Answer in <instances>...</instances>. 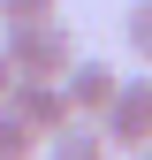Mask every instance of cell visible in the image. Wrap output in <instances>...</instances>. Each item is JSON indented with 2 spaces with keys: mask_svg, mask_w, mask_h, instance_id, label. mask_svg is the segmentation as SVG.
I'll list each match as a JSON object with an SVG mask.
<instances>
[{
  "mask_svg": "<svg viewBox=\"0 0 152 160\" xmlns=\"http://www.w3.org/2000/svg\"><path fill=\"white\" fill-rule=\"evenodd\" d=\"M137 160H152V152H137Z\"/></svg>",
  "mask_w": 152,
  "mask_h": 160,
  "instance_id": "30bf717a",
  "label": "cell"
},
{
  "mask_svg": "<svg viewBox=\"0 0 152 160\" xmlns=\"http://www.w3.org/2000/svg\"><path fill=\"white\" fill-rule=\"evenodd\" d=\"M46 15H61V0H0V23H46Z\"/></svg>",
  "mask_w": 152,
  "mask_h": 160,
  "instance_id": "52a82bcc",
  "label": "cell"
},
{
  "mask_svg": "<svg viewBox=\"0 0 152 160\" xmlns=\"http://www.w3.org/2000/svg\"><path fill=\"white\" fill-rule=\"evenodd\" d=\"M8 84H15V69H8V53H0V99H8Z\"/></svg>",
  "mask_w": 152,
  "mask_h": 160,
  "instance_id": "ba28073f",
  "label": "cell"
},
{
  "mask_svg": "<svg viewBox=\"0 0 152 160\" xmlns=\"http://www.w3.org/2000/svg\"><path fill=\"white\" fill-rule=\"evenodd\" d=\"M38 152H46V160H114V145L99 137L91 114H69L61 130H46V137H38Z\"/></svg>",
  "mask_w": 152,
  "mask_h": 160,
  "instance_id": "3957f363",
  "label": "cell"
},
{
  "mask_svg": "<svg viewBox=\"0 0 152 160\" xmlns=\"http://www.w3.org/2000/svg\"><path fill=\"white\" fill-rule=\"evenodd\" d=\"M0 160H38V130L15 122L8 107H0Z\"/></svg>",
  "mask_w": 152,
  "mask_h": 160,
  "instance_id": "5b68a950",
  "label": "cell"
},
{
  "mask_svg": "<svg viewBox=\"0 0 152 160\" xmlns=\"http://www.w3.org/2000/svg\"><path fill=\"white\" fill-rule=\"evenodd\" d=\"M91 122H99V137L114 152H145V137H152V76H114V99Z\"/></svg>",
  "mask_w": 152,
  "mask_h": 160,
  "instance_id": "6da1fadb",
  "label": "cell"
},
{
  "mask_svg": "<svg viewBox=\"0 0 152 160\" xmlns=\"http://www.w3.org/2000/svg\"><path fill=\"white\" fill-rule=\"evenodd\" d=\"M145 152H152V137H145Z\"/></svg>",
  "mask_w": 152,
  "mask_h": 160,
  "instance_id": "9c48e42d",
  "label": "cell"
},
{
  "mask_svg": "<svg viewBox=\"0 0 152 160\" xmlns=\"http://www.w3.org/2000/svg\"><path fill=\"white\" fill-rule=\"evenodd\" d=\"M0 53H8V69H15V76H61V69L76 61V38H69L61 15H46V23H15Z\"/></svg>",
  "mask_w": 152,
  "mask_h": 160,
  "instance_id": "7a4b0ae2",
  "label": "cell"
},
{
  "mask_svg": "<svg viewBox=\"0 0 152 160\" xmlns=\"http://www.w3.org/2000/svg\"><path fill=\"white\" fill-rule=\"evenodd\" d=\"M122 46H129V53H137V61H145V69H152V0H137V8H129V15H122Z\"/></svg>",
  "mask_w": 152,
  "mask_h": 160,
  "instance_id": "8992f818",
  "label": "cell"
},
{
  "mask_svg": "<svg viewBox=\"0 0 152 160\" xmlns=\"http://www.w3.org/2000/svg\"><path fill=\"white\" fill-rule=\"evenodd\" d=\"M61 99H69V114H99L107 99H114V69H107V61H84V53H76V61L61 69Z\"/></svg>",
  "mask_w": 152,
  "mask_h": 160,
  "instance_id": "277c9868",
  "label": "cell"
}]
</instances>
